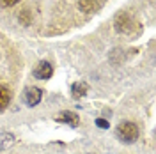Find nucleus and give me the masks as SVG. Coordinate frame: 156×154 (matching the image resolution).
I'll return each instance as SVG.
<instances>
[{"label": "nucleus", "mask_w": 156, "mask_h": 154, "mask_svg": "<svg viewBox=\"0 0 156 154\" xmlns=\"http://www.w3.org/2000/svg\"><path fill=\"white\" fill-rule=\"evenodd\" d=\"M55 121H57V122H66V124L73 126V128L80 124V117H78L75 112H69V110H66V112H62L60 115H57Z\"/></svg>", "instance_id": "39448f33"}, {"label": "nucleus", "mask_w": 156, "mask_h": 154, "mask_svg": "<svg viewBox=\"0 0 156 154\" xmlns=\"http://www.w3.org/2000/svg\"><path fill=\"white\" fill-rule=\"evenodd\" d=\"M51 75H53V68L46 60H41L34 69V76L37 80H48V78H51Z\"/></svg>", "instance_id": "20e7f679"}, {"label": "nucleus", "mask_w": 156, "mask_h": 154, "mask_svg": "<svg viewBox=\"0 0 156 154\" xmlns=\"http://www.w3.org/2000/svg\"><path fill=\"white\" fill-rule=\"evenodd\" d=\"M20 0H0V4L4 5V7H12V5H16Z\"/></svg>", "instance_id": "9d476101"}, {"label": "nucleus", "mask_w": 156, "mask_h": 154, "mask_svg": "<svg viewBox=\"0 0 156 154\" xmlns=\"http://www.w3.org/2000/svg\"><path fill=\"white\" fill-rule=\"evenodd\" d=\"M117 138L124 144H133L136 138H138V128H136L135 122H129V121H124L117 126Z\"/></svg>", "instance_id": "f257e3e1"}, {"label": "nucleus", "mask_w": 156, "mask_h": 154, "mask_svg": "<svg viewBox=\"0 0 156 154\" xmlns=\"http://www.w3.org/2000/svg\"><path fill=\"white\" fill-rule=\"evenodd\" d=\"M9 101H11V92L7 87L0 85V112L2 110H5L7 106H9Z\"/></svg>", "instance_id": "6e6552de"}, {"label": "nucleus", "mask_w": 156, "mask_h": 154, "mask_svg": "<svg viewBox=\"0 0 156 154\" xmlns=\"http://www.w3.org/2000/svg\"><path fill=\"white\" fill-rule=\"evenodd\" d=\"M96 126L101 128V129H108V128H110L108 121H105V119H96Z\"/></svg>", "instance_id": "1a4fd4ad"}, {"label": "nucleus", "mask_w": 156, "mask_h": 154, "mask_svg": "<svg viewBox=\"0 0 156 154\" xmlns=\"http://www.w3.org/2000/svg\"><path fill=\"white\" fill-rule=\"evenodd\" d=\"M98 7H99L98 0H78V9L82 12H94L98 11Z\"/></svg>", "instance_id": "423d86ee"}, {"label": "nucleus", "mask_w": 156, "mask_h": 154, "mask_svg": "<svg viewBox=\"0 0 156 154\" xmlns=\"http://www.w3.org/2000/svg\"><path fill=\"white\" fill-rule=\"evenodd\" d=\"M133 27H138V23H136L135 19H133V16H129L128 12H121L115 18V29L119 30V32H122V34H131Z\"/></svg>", "instance_id": "f03ea898"}, {"label": "nucleus", "mask_w": 156, "mask_h": 154, "mask_svg": "<svg viewBox=\"0 0 156 154\" xmlns=\"http://www.w3.org/2000/svg\"><path fill=\"white\" fill-rule=\"evenodd\" d=\"M41 97H43V90L37 89V87H29V89L23 92V101L29 106H36L39 101H41Z\"/></svg>", "instance_id": "7ed1b4c3"}, {"label": "nucleus", "mask_w": 156, "mask_h": 154, "mask_svg": "<svg viewBox=\"0 0 156 154\" xmlns=\"http://www.w3.org/2000/svg\"><path fill=\"white\" fill-rule=\"evenodd\" d=\"M87 92H89V85L83 83V82H76V83H73V87H71L73 97H82V96H85Z\"/></svg>", "instance_id": "0eeeda50"}]
</instances>
